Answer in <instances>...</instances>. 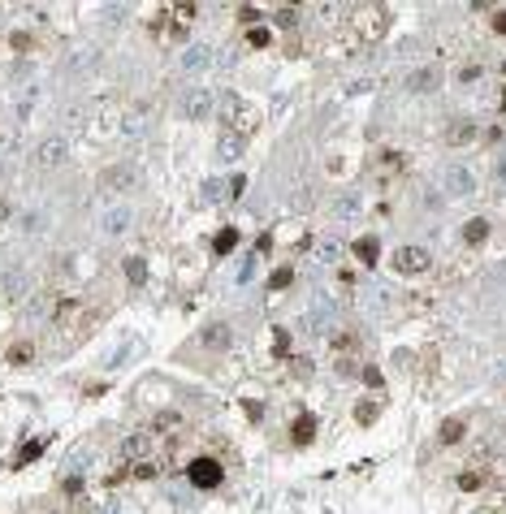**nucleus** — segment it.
<instances>
[{"instance_id": "1", "label": "nucleus", "mask_w": 506, "mask_h": 514, "mask_svg": "<svg viewBox=\"0 0 506 514\" xmlns=\"http://www.w3.org/2000/svg\"><path fill=\"white\" fill-rule=\"evenodd\" d=\"M221 112H225V122L234 126V134H247L255 126V112L247 108V100H238L234 91H221Z\"/></svg>"}, {"instance_id": "2", "label": "nucleus", "mask_w": 506, "mask_h": 514, "mask_svg": "<svg viewBox=\"0 0 506 514\" xmlns=\"http://www.w3.org/2000/svg\"><path fill=\"white\" fill-rule=\"evenodd\" d=\"M178 108H182V117H191V122H204L208 112L216 108V95H212V91H204V87H191V91L182 95V104H178Z\"/></svg>"}, {"instance_id": "3", "label": "nucleus", "mask_w": 506, "mask_h": 514, "mask_svg": "<svg viewBox=\"0 0 506 514\" xmlns=\"http://www.w3.org/2000/svg\"><path fill=\"white\" fill-rule=\"evenodd\" d=\"M428 264H433V255H428L424 247H403V251H394V268H399V272H407V277L424 272Z\"/></svg>"}, {"instance_id": "4", "label": "nucleus", "mask_w": 506, "mask_h": 514, "mask_svg": "<svg viewBox=\"0 0 506 514\" xmlns=\"http://www.w3.org/2000/svg\"><path fill=\"white\" fill-rule=\"evenodd\" d=\"M212 61H216V56H212V48H208V43H186V52H182V74H191V78H195V74H204Z\"/></svg>"}, {"instance_id": "5", "label": "nucleus", "mask_w": 506, "mask_h": 514, "mask_svg": "<svg viewBox=\"0 0 506 514\" xmlns=\"http://www.w3.org/2000/svg\"><path fill=\"white\" fill-rule=\"evenodd\" d=\"M191 484L195 488H216L221 484V463L216 459H195L191 463Z\"/></svg>"}, {"instance_id": "6", "label": "nucleus", "mask_w": 506, "mask_h": 514, "mask_svg": "<svg viewBox=\"0 0 506 514\" xmlns=\"http://www.w3.org/2000/svg\"><path fill=\"white\" fill-rule=\"evenodd\" d=\"M147 454H152V432H130V437L117 445V459H126V463L147 459Z\"/></svg>"}, {"instance_id": "7", "label": "nucleus", "mask_w": 506, "mask_h": 514, "mask_svg": "<svg viewBox=\"0 0 506 514\" xmlns=\"http://www.w3.org/2000/svg\"><path fill=\"white\" fill-rule=\"evenodd\" d=\"M65 151H70L65 139H43V143L35 147V164H39V168H56V164L65 160Z\"/></svg>"}, {"instance_id": "8", "label": "nucleus", "mask_w": 506, "mask_h": 514, "mask_svg": "<svg viewBox=\"0 0 506 514\" xmlns=\"http://www.w3.org/2000/svg\"><path fill=\"white\" fill-rule=\"evenodd\" d=\"M100 186H104V191H130V186H135V168H130V164L104 168V173H100Z\"/></svg>"}, {"instance_id": "9", "label": "nucleus", "mask_w": 506, "mask_h": 514, "mask_svg": "<svg viewBox=\"0 0 506 514\" xmlns=\"http://www.w3.org/2000/svg\"><path fill=\"white\" fill-rule=\"evenodd\" d=\"M143 130H147V108H143V104L126 108V112H122V134H126V139H139Z\"/></svg>"}, {"instance_id": "10", "label": "nucleus", "mask_w": 506, "mask_h": 514, "mask_svg": "<svg viewBox=\"0 0 506 514\" xmlns=\"http://www.w3.org/2000/svg\"><path fill=\"white\" fill-rule=\"evenodd\" d=\"M446 191H450V195H472L476 182H472L468 168H446Z\"/></svg>"}, {"instance_id": "11", "label": "nucleus", "mask_w": 506, "mask_h": 514, "mask_svg": "<svg viewBox=\"0 0 506 514\" xmlns=\"http://www.w3.org/2000/svg\"><path fill=\"white\" fill-rule=\"evenodd\" d=\"M126 230H130V208H108V212H104V234L117 238V234H126Z\"/></svg>"}, {"instance_id": "12", "label": "nucleus", "mask_w": 506, "mask_h": 514, "mask_svg": "<svg viewBox=\"0 0 506 514\" xmlns=\"http://www.w3.org/2000/svg\"><path fill=\"white\" fill-rule=\"evenodd\" d=\"M204 346H208V350H225V346H230V324H225V320L208 324V328H204Z\"/></svg>"}, {"instance_id": "13", "label": "nucleus", "mask_w": 506, "mask_h": 514, "mask_svg": "<svg viewBox=\"0 0 506 514\" xmlns=\"http://www.w3.org/2000/svg\"><path fill=\"white\" fill-rule=\"evenodd\" d=\"M437 82H441V74H437L433 65H428V70H416V74L407 78V87H411V91H437Z\"/></svg>"}, {"instance_id": "14", "label": "nucleus", "mask_w": 506, "mask_h": 514, "mask_svg": "<svg viewBox=\"0 0 506 514\" xmlns=\"http://www.w3.org/2000/svg\"><path fill=\"white\" fill-rule=\"evenodd\" d=\"M216 151H221V160H225V164L238 160V156H243V134H234V130H230V134L221 139V147H216Z\"/></svg>"}, {"instance_id": "15", "label": "nucleus", "mask_w": 506, "mask_h": 514, "mask_svg": "<svg viewBox=\"0 0 506 514\" xmlns=\"http://www.w3.org/2000/svg\"><path fill=\"white\" fill-rule=\"evenodd\" d=\"M355 212H359V199H355V195L333 199V208H329V216H333V220H347V216H355Z\"/></svg>"}, {"instance_id": "16", "label": "nucleus", "mask_w": 506, "mask_h": 514, "mask_svg": "<svg viewBox=\"0 0 506 514\" xmlns=\"http://www.w3.org/2000/svg\"><path fill=\"white\" fill-rule=\"evenodd\" d=\"M22 294H26V272H9V277H5V299L18 303Z\"/></svg>"}, {"instance_id": "17", "label": "nucleus", "mask_w": 506, "mask_h": 514, "mask_svg": "<svg viewBox=\"0 0 506 514\" xmlns=\"http://www.w3.org/2000/svg\"><path fill=\"white\" fill-rule=\"evenodd\" d=\"M312 437H316V419H312V415H299V419H295V445H307Z\"/></svg>"}, {"instance_id": "18", "label": "nucleus", "mask_w": 506, "mask_h": 514, "mask_svg": "<svg viewBox=\"0 0 506 514\" xmlns=\"http://www.w3.org/2000/svg\"><path fill=\"white\" fill-rule=\"evenodd\" d=\"M234 247H238V230H221V234H216V242H212V251H216V255H230Z\"/></svg>"}, {"instance_id": "19", "label": "nucleus", "mask_w": 506, "mask_h": 514, "mask_svg": "<svg viewBox=\"0 0 506 514\" xmlns=\"http://www.w3.org/2000/svg\"><path fill=\"white\" fill-rule=\"evenodd\" d=\"M31 359H35V346H31V341H18V346H9V363L22 368V363H31Z\"/></svg>"}, {"instance_id": "20", "label": "nucleus", "mask_w": 506, "mask_h": 514, "mask_svg": "<svg viewBox=\"0 0 506 514\" xmlns=\"http://www.w3.org/2000/svg\"><path fill=\"white\" fill-rule=\"evenodd\" d=\"M126 277H130V285H143L147 281V264L135 255V259H126Z\"/></svg>"}, {"instance_id": "21", "label": "nucleus", "mask_w": 506, "mask_h": 514, "mask_svg": "<svg viewBox=\"0 0 506 514\" xmlns=\"http://www.w3.org/2000/svg\"><path fill=\"white\" fill-rule=\"evenodd\" d=\"M476 130H472V122H455V126H450V147H459V143H468Z\"/></svg>"}, {"instance_id": "22", "label": "nucleus", "mask_w": 506, "mask_h": 514, "mask_svg": "<svg viewBox=\"0 0 506 514\" xmlns=\"http://www.w3.org/2000/svg\"><path fill=\"white\" fill-rule=\"evenodd\" d=\"M459 437H463V419H446V424H441V441H446V445H455Z\"/></svg>"}, {"instance_id": "23", "label": "nucleus", "mask_w": 506, "mask_h": 514, "mask_svg": "<svg viewBox=\"0 0 506 514\" xmlns=\"http://www.w3.org/2000/svg\"><path fill=\"white\" fill-rule=\"evenodd\" d=\"M355 255H359L364 264H376V238H359V242H355Z\"/></svg>"}, {"instance_id": "24", "label": "nucleus", "mask_w": 506, "mask_h": 514, "mask_svg": "<svg viewBox=\"0 0 506 514\" xmlns=\"http://www.w3.org/2000/svg\"><path fill=\"white\" fill-rule=\"evenodd\" d=\"M485 234H489V220H472L468 230H463V238H468V242H485Z\"/></svg>"}, {"instance_id": "25", "label": "nucleus", "mask_w": 506, "mask_h": 514, "mask_svg": "<svg viewBox=\"0 0 506 514\" xmlns=\"http://www.w3.org/2000/svg\"><path fill=\"white\" fill-rule=\"evenodd\" d=\"M337 255H342V247H337L333 238H325V242H320V259H325V264H337Z\"/></svg>"}, {"instance_id": "26", "label": "nucleus", "mask_w": 506, "mask_h": 514, "mask_svg": "<svg viewBox=\"0 0 506 514\" xmlns=\"http://www.w3.org/2000/svg\"><path fill=\"white\" fill-rule=\"evenodd\" d=\"M290 281H295V268H277V272H273V290H286Z\"/></svg>"}, {"instance_id": "27", "label": "nucleus", "mask_w": 506, "mask_h": 514, "mask_svg": "<svg viewBox=\"0 0 506 514\" xmlns=\"http://www.w3.org/2000/svg\"><path fill=\"white\" fill-rule=\"evenodd\" d=\"M355 419H359V424H372V419H376V402H359V407H355Z\"/></svg>"}, {"instance_id": "28", "label": "nucleus", "mask_w": 506, "mask_h": 514, "mask_svg": "<svg viewBox=\"0 0 506 514\" xmlns=\"http://www.w3.org/2000/svg\"><path fill=\"white\" fill-rule=\"evenodd\" d=\"M286 341H290V337H286V328H277V337H273V350H277V359H286Z\"/></svg>"}, {"instance_id": "29", "label": "nucleus", "mask_w": 506, "mask_h": 514, "mask_svg": "<svg viewBox=\"0 0 506 514\" xmlns=\"http://www.w3.org/2000/svg\"><path fill=\"white\" fill-rule=\"evenodd\" d=\"M247 43H251V48H264V43H268V31H264V26H255V31L247 35Z\"/></svg>"}, {"instance_id": "30", "label": "nucleus", "mask_w": 506, "mask_h": 514, "mask_svg": "<svg viewBox=\"0 0 506 514\" xmlns=\"http://www.w3.org/2000/svg\"><path fill=\"white\" fill-rule=\"evenodd\" d=\"M238 18H243V22H260V9H255V5H238Z\"/></svg>"}, {"instance_id": "31", "label": "nucleus", "mask_w": 506, "mask_h": 514, "mask_svg": "<svg viewBox=\"0 0 506 514\" xmlns=\"http://www.w3.org/2000/svg\"><path fill=\"white\" fill-rule=\"evenodd\" d=\"M295 18H299V14H295V5H286V9L277 14V22H281V26H295Z\"/></svg>"}, {"instance_id": "32", "label": "nucleus", "mask_w": 506, "mask_h": 514, "mask_svg": "<svg viewBox=\"0 0 506 514\" xmlns=\"http://www.w3.org/2000/svg\"><path fill=\"white\" fill-rule=\"evenodd\" d=\"M39 449H43V445H39V441H31V445L22 449V459H18V463H31V459H39Z\"/></svg>"}, {"instance_id": "33", "label": "nucleus", "mask_w": 506, "mask_h": 514, "mask_svg": "<svg viewBox=\"0 0 506 514\" xmlns=\"http://www.w3.org/2000/svg\"><path fill=\"white\" fill-rule=\"evenodd\" d=\"M174 9H178V18H186V22L199 14V5H191V0H186V5H174Z\"/></svg>"}, {"instance_id": "34", "label": "nucleus", "mask_w": 506, "mask_h": 514, "mask_svg": "<svg viewBox=\"0 0 506 514\" xmlns=\"http://www.w3.org/2000/svg\"><path fill=\"white\" fill-rule=\"evenodd\" d=\"M364 385H372V389H376V385H381V372H376V368H364Z\"/></svg>"}, {"instance_id": "35", "label": "nucleus", "mask_w": 506, "mask_h": 514, "mask_svg": "<svg viewBox=\"0 0 506 514\" xmlns=\"http://www.w3.org/2000/svg\"><path fill=\"white\" fill-rule=\"evenodd\" d=\"M493 26H497V31L506 35V14H497V18H493Z\"/></svg>"}, {"instance_id": "36", "label": "nucleus", "mask_w": 506, "mask_h": 514, "mask_svg": "<svg viewBox=\"0 0 506 514\" xmlns=\"http://www.w3.org/2000/svg\"><path fill=\"white\" fill-rule=\"evenodd\" d=\"M502 372H506V368H502Z\"/></svg>"}]
</instances>
